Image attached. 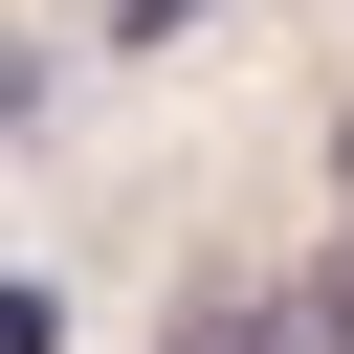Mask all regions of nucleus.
<instances>
[{
  "instance_id": "obj_2",
  "label": "nucleus",
  "mask_w": 354,
  "mask_h": 354,
  "mask_svg": "<svg viewBox=\"0 0 354 354\" xmlns=\"http://www.w3.org/2000/svg\"><path fill=\"white\" fill-rule=\"evenodd\" d=\"M0 354H66V310H44V288H0Z\"/></svg>"
},
{
  "instance_id": "obj_4",
  "label": "nucleus",
  "mask_w": 354,
  "mask_h": 354,
  "mask_svg": "<svg viewBox=\"0 0 354 354\" xmlns=\"http://www.w3.org/2000/svg\"><path fill=\"white\" fill-rule=\"evenodd\" d=\"M332 332H354V243H332Z\"/></svg>"
},
{
  "instance_id": "obj_1",
  "label": "nucleus",
  "mask_w": 354,
  "mask_h": 354,
  "mask_svg": "<svg viewBox=\"0 0 354 354\" xmlns=\"http://www.w3.org/2000/svg\"><path fill=\"white\" fill-rule=\"evenodd\" d=\"M177 354H354L332 288H177Z\"/></svg>"
},
{
  "instance_id": "obj_5",
  "label": "nucleus",
  "mask_w": 354,
  "mask_h": 354,
  "mask_svg": "<svg viewBox=\"0 0 354 354\" xmlns=\"http://www.w3.org/2000/svg\"><path fill=\"white\" fill-rule=\"evenodd\" d=\"M332 177H354V133H332Z\"/></svg>"
},
{
  "instance_id": "obj_3",
  "label": "nucleus",
  "mask_w": 354,
  "mask_h": 354,
  "mask_svg": "<svg viewBox=\"0 0 354 354\" xmlns=\"http://www.w3.org/2000/svg\"><path fill=\"white\" fill-rule=\"evenodd\" d=\"M177 22H199V0H111V44H177Z\"/></svg>"
}]
</instances>
